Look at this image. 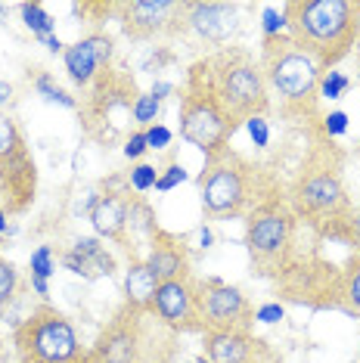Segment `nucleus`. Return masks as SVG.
<instances>
[{
	"instance_id": "nucleus-1",
	"label": "nucleus",
	"mask_w": 360,
	"mask_h": 363,
	"mask_svg": "<svg viewBox=\"0 0 360 363\" xmlns=\"http://www.w3.org/2000/svg\"><path fill=\"white\" fill-rule=\"evenodd\" d=\"M348 155L335 140L323 134L320 121L308 125V150L296 177L286 184V202L320 242H351L354 199L345 184Z\"/></svg>"
},
{
	"instance_id": "nucleus-2",
	"label": "nucleus",
	"mask_w": 360,
	"mask_h": 363,
	"mask_svg": "<svg viewBox=\"0 0 360 363\" xmlns=\"http://www.w3.org/2000/svg\"><path fill=\"white\" fill-rule=\"evenodd\" d=\"M196 189L206 220H245L255 208L283 196L286 184L270 164L227 146L206 159L196 177Z\"/></svg>"
},
{
	"instance_id": "nucleus-3",
	"label": "nucleus",
	"mask_w": 360,
	"mask_h": 363,
	"mask_svg": "<svg viewBox=\"0 0 360 363\" xmlns=\"http://www.w3.org/2000/svg\"><path fill=\"white\" fill-rule=\"evenodd\" d=\"M286 35L320 72H332L357 50L360 0H286L280 6Z\"/></svg>"
},
{
	"instance_id": "nucleus-4",
	"label": "nucleus",
	"mask_w": 360,
	"mask_h": 363,
	"mask_svg": "<svg viewBox=\"0 0 360 363\" xmlns=\"http://www.w3.org/2000/svg\"><path fill=\"white\" fill-rule=\"evenodd\" d=\"M177 357L180 335L162 323L152 308L128 301H121L87 348V363H177Z\"/></svg>"
},
{
	"instance_id": "nucleus-5",
	"label": "nucleus",
	"mask_w": 360,
	"mask_h": 363,
	"mask_svg": "<svg viewBox=\"0 0 360 363\" xmlns=\"http://www.w3.org/2000/svg\"><path fill=\"white\" fill-rule=\"evenodd\" d=\"M258 62L270 87V96H280V112L289 121L301 125H317L320 115V78L323 72L317 62L296 47L289 35L261 38Z\"/></svg>"
},
{
	"instance_id": "nucleus-6",
	"label": "nucleus",
	"mask_w": 360,
	"mask_h": 363,
	"mask_svg": "<svg viewBox=\"0 0 360 363\" xmlns=\"http://www.w3.org/2000/svg\"><path fill=\"white\" fill-rule=\"evenodd\" d=\"M143 90L137 78L121 65H106L96 81L78 96V128L90 143L100 150L125 146V140L134 134V103Z\"/></svg>"
},
{
	"instance_id": "nucleus-7",
	"label": "nucleus",
	"mask_w": 360,
	"mask_h": 363,
	"mask_svg": "<svg viewBox=\"0 0 360 363\" xmlns=\"http://www.w3.org/2000/svg\"><path fill=\"white\" fill-rule=\"evenodd\" d=\"M208 87L215 90L218 103L230 115V121L240 130L249 118H267L270 112V87L264 81L258 56L242 44H230L218 53L202 56Z\"/></svg>"
},
{
	"instance_id": "nucleus-8",
	"label": "nucleus",
	"mask_w": 360,
	"mask_h": 363,
	"mask_svg": "<svg viewBox=\"0 0 360 363\" xmlns=\"http://www.w3.org/2000/svg\"><path fill=\"white\" fill-rule=\"evenodd\" d=\"M298 218L286 202V193L270 199L245 218L242 245L249 252L252 277L274 283L286 270V264L298 255Z\"/></svg>"
},
{
	"instance_id": "nucleus-9",
	"label": "nucleus",
	"mask_w": 360,
	"mask_h": 363,
	"mask_svg": "<svg viewBox=\"0 0 360 363\" xmlns=\"http://www.w3.org/2000/svg\"><path fill=\"white\" fill-rule=\"evenodd\" d=\"M177 134H180V140L196 146L206 159L218 155L220 150H227L230 140L236 137V125L230 121V115L224 112V106L218 103L215 90L208 87L199 60L186 69V78H184V84H180Z\"/></svg>"
},
{
	"instance_id": "nucleus-10",
	"label": "nucleus",
	"mask_w": 360,
	"mask_h": 363,
	"mask_svg": "<svg viewBox=\"0 0 360 363\" xmlns=\"http://www.w3.org/2000/svg\"><path fill=\"white\" fill-rule=\"evenodd\" d=\"M19 363H87L78 329L53 304H38L13 333Z\"/></svg>"
},
{
	"instance_id": "nucleus-11",
	"label": "nucleus",
	"mask_w": 360,
	"mask_h": 363,
	"mask_svg": "<svg viewBox=\"0 0 360 363\" xmlns=\"http://www.w3.org/2000/svg\"><path fill=\"white\" fill-rule=\"evenodd\" d=\"M274 295L280 304H298L308 311H339L342 301V264L330 261L317 249H298L274 279Z\"/></svg>"
},
{
	"instance_id": "nucleus-12",
	"label": "nucleus",
	"mask_w": 360,
	"mask_h": 363,
	"mask_svg": "<svg viewBox=\"0 0 360 363\" xmlns=\"http://www.w3.org/2000/svg\"><path fill=\"white\" fill-rule=\"evenodd\" d=\"M38 193V164L13 115L0 112V211L26 214Z\"/></svg>"
},
{
	"instance_id": "nucleus-13",
	"label": "nucleus",
	"mask_w": 360,
	"mask_h": 363,
	"mask_svg": "<svg viewBox=\"0 0 360 363\" xmlns=\"http://www.w3.org/2000/svg\"><path fill=\"white\" fill-rule=\"evenodd\" d=\"M196 298L206 333H255V304L240 286L196 277Z\"/></svg>"
},
{
	"instance_id": "nucleus-14",
	"label": "nucleus",
	"mask_w": 360,
	"mask_h": 363,
	"mask_svg": "<svg viewBox=\"0 0 360 363\" xmlns=\"http://www.w3.org/2000/svg\"><path fill=\"white\" fill-rule=\"evenodd\" d=\"M242 35V4L230 0H184V35L180 40H196L208 53L236 44Z\"/></svg>"
},
{
	"instance_id": "nucleus-15",
	"label": "nucleus",
	"mask_w": 360,
	"mask_h": 363,
	"mask_svg": "<svg viewBox=\"0 0 360 363\" xmlns=\"http://www.w3.org/2000/svg\"><path fill=\"white\" fill-rule=\"evenodd\" d=\"M116 22L134 44L180 40L184 35V0H118Z\"/></svg>"
},
{
	"instance_id": "nucleus-16",
	"label": "nucleus",
	"mask_w": 360,
	"mask_h": 363,
	"mask_svg": "<svg viewBox=\"0 0 360 363\" xmlns=\"http://www.w3.org/2000/svg\"><path fill=\"white\" fill-rule=\"evenodd\" d=\"M152 313L165 326H171L177 335H202L199 317V298H196V277L193 279H177V283H159L152 298Z\"/></svg>"
},
{
	"instance_id": "nucleus-17",
	"label": "nucleus",
	"mask_w": 360,
	"mask_h": 363,
	"mask_svg": "<svg viewBox=\"0 0 360 363\" xmlns=\"http://www.w3.org/2000/svg\"><path fill=\"white\" fill-rule=\"evenodd\" d=\"M116 60V38L109 31H90L87 38L65 44L62 62H65V75L78 90H87L96 81V75L112 65Z\"/></svg>"
},
{
	"instance_id": "nucleus-18",
	"label": "nucleus",
	"mask_w": 360,
	"mask_h": 363,
	"mask_svg": "<svg viewBox=\"0 0 360 363\" xmlns=\"http://www.w3.org/2000/svg\"><path fill=\"white\" fill-rule=\"evenodd\" d=\"M146 264L159 283H177V279H193V252H190V239L171 233L162 227L155 239L146 249Z\"/></svg>"
},
{
	"instance_id": "nucleus-19",
	"label": "nucleus",
	"mask_w": 360,
	"mask_h": 363,
	"mask_svg": "<svg viewBox=\"0 0 360 363\" xmlns=\"http://www.w3.org/2000/svg\"><path fill=\"white\" fill-rule=\"evenodd\" d=\"M270 342L255 333H202V357L208 363H255Z\"/></svg>"
},
{
	"instance_id": "nucleus-20",
	"label": "nucleus",
	"mask_w": 360,
	"mask_h": 363,
	"mask_svg": "<svg viewBox=\"0 0 360 363\" xmlns=\"http://www.w3.org/2000/svg\"><path fill=\"white\" fill-rule=\"evenodd\" d=\"M128 205H130V189H121V193H109L103 189L100 196L90 205V227L94 233L103 239H109L112 245L125 249L128 239Z\"/></svg>"
},
{
	"instance_id": "nucleus-21",
	"label": "nucleus",
	"mask_w": 360,
	"mask_h": 363,
	"mask_svg": "<svg viewBox=\"0 0 360 363\" xmlns=\"http://www.w3.org/2000/svg\"><path fill=\"white\" fill-rule=\"evenodd\" d=\"M60 264L65 270H72L75 277H84V279L116 277V270H118L116 255L106 249L100 236H81V239H75V245H72L69 252L60 255Z\"/></svg>"
},
{
	"instance_id": "nucleus-22",
	"label": "nucleus",
	"mask_w": 360,
	"mask_h": 363,
	"mask_svg": "<svg viewBox=\"0 0 360 363\" xmlns=\"http://www.w3.org/2000/svg\"><path fill=\"white\" fill-rule=\"evenodd\" d=\"M155 289H159V277L150 270V264H146V261L128 264V274H125V301L128 304H137V308H152Z\"/></svg>"
},
{
	"instance_id": "nucleus-23",
	"label": "nucleus",
	"mask_w": 360,
	"mask_h": 363,
	"mask_svg": "<svg viewBox=\"0 0 360 363\" xmlns=\"http://www.w3.org/2000/svg\"><path fill=\"white\" fill-rule=\"evenodd\" d=\"M339 313L360 320V252H351L342 261V301Z\"/></svg>"
},
{
	"instance_id": "nucleus-24",
	"label": "nucleus",
	"mask_w": 360,
	"mask_h": 363,
	"mask_svg": "<svg viewBox=\"0 0 360 363\" xmlns=\"http://www.w3.org/2000/svg\"><path fill=\"white\" fill-rule=\"evenodd\" d=\"M31 87H35L38 94L44 96V100H50V103H60L62 109H72V112L78 109V100H75V96H72V94H69V90H65L62 84H56L50 72H44V69H35V75H31Z\"/></svg>"
},
{
	"instance_id": "nucleus-25",
	"label": "nucleus",
	"mask_w": 360,
	"mask_h": 363,
	"mask_svg": "<svg viewBox=\"0 0 360 363\" xmlns=\"http://www.w3.org/2000/svg\"><path fill=\"white\" fill-rule=\"evenodd\" d=\"M162 106H165V100H162V96H155L152 90H150V94L143 90V94L137 96V103H134V125H137V130H146V128L159 125Z\"/></svg>"
},
{
	"instance_id": "nucleus-26",
	"label": "nucleus",
	"mask_w": 360,
	"mask_h": 363,
	"mask_svg": "<svg viewBox=\"0 0 360 363\" xmlns=\"http://www.w3.org/2000/svg\"><path fill=\"white\" fill-rule=\"evenodd\" d=\"M22 19H26V28L35 35L38 40H47V38H53V28H56V22H53V16L44 10L40 4H22Z\"/></svg>"
},
{
	"instance_id": "nucleus-27",
	"label": "nucleus",
	"mask_w": 360,
	"mask_h": 363,
	"mask_svg": "<svg viewBox=\"0 0 360 363\" xmlns=\"http://www.w3.org/2000/svg\"><path fill=\"white\" fill-rule=\"evenodd\" d=\"M155 184H159V168L150 162H137V164H130V171H128V186H130V193H150V189H155Z\"/></svg>"
},
{
	"instance_id": "nucleus-28",
	"label": "nucleus",
	"mask_w": 360,
	"mask_h": 363,
	"mask_svg": "<svg viewBox=\"0 0 360 363\" xmlns=\"http://www.w3.org/2000/svg\"><path fill=\"white\" fill-rule=\"evenodd\" d=\"M16 292H19V270H16L13 261H6L4 255H0V313L10 308Z\"/></svg>"
},
{
	"instance_id": "nucleus-29",
	"label": "nucleus",
	"mask_w": 360,
	"mask_h": 363,
	"mask_svg": "<svg viewBox=\"0 0 360 363\" xmlns=\"http://www.w3.org/2000/svg\"><path fill=\"white\" fill-rule=\"evenodd\" d=\"M351 90V78L345 75V72L332 69V72H323L320 78V100H342Z\"/></svg>"
},
{
	"instance_id": "nucleus-30",
	"label": "nucleus",
	"mask_w": 360,
	"mask_h": 363,
	"mask_svg": "<svg viewBox=\"0 0 360 363\" xmlns=\"http://www.w3.org/2000/svg\"><path fill=\"white\" fill-rule=\"evenodd\" d=\"M28 270H31V277H38V279H50L56 274V252L50 245H38V249L31 252Z\"/></svg>"
},
{
	"instance_id": "nucleus-31",
	"label": "nucleus",
	"mask_w": 360,
	"mask_h": 363,
	"mask_svg": "<svg viewBox=\"0 0 360 363\" xmlns=\"http://www.w3.org/2000/svg\"><path fill=\"white\" fill-rule=\"evenodd\" d=\"M286 35V19L280 6H264L261 10V38H276Z\"/></svg>"
},
{
	"instance_id": "nucleus-32",
	"label": "nucleus",
	"mask_w": 360,
	"mask_h": 363,
	"mask_svg": "<svg viewBox=\"0 0 360 363\" xmlns=\"http://www.w3.org/2000/svg\"><path fill=\"white\" fill-rule=\"evenodd\" d=\"M186 177H190V174L184 171V164L171 159V162L165 164V168L159 171V184H155V189H159V193H171V189H174L177 184H184Z\"/></svg>"
},
{
	"instance_id": "nucleus-33",
	"label": "nucleus",
	"mask_w": 360,
	"mask_h": 363,
	"mask_svg": "<svg viewBox=\"0 0 360 363\" xmlns=\"http://www.w3.org/2000/svg\"><path fill=\"white\" fill-rule=\"evenodd\" d=\"M320 128H323V134L330 137V140L345 137V134H348V112H342V109L326 112L323 118H320Z\"/></svg>"
},
{
	"instance_id": "nucleus-34",
	"label": "nucleus",
	"mask_w": 360,
	"mask_h": 363,
	"mask_svg": "<svg viewBox=\"0 0 360 363\" xmlns=\"http://www.w3.org/2000/svg\"><path fill=\"white\" fill-rule=\"evenodd\" d=\"M121 152H125V159H128V162H140L143 155L150 152V143H146V130H134V134L125 140Z\"/></svg>"
},
{
	"instance_id": "nucleus-35",
	"label": "nucleus",
	"mask_w": 360,
	"mask_h": 363,
	"mask_svg": "<svg viewBox=\"0 0 360 363\" xmlns=\"http://www.w3.org/2000/svg\"><path fill=\"white\" fill-rule=\"evenodd\" d=\"M171 140H174V130L165 128L162 121L152 128H146V143H150V150H168Z\"/></svg>"
},
{
	"instance_id": "nucleus-36",
	"label": "nucleus",
	"mask_w": 360,
	"mask_h": 363,
	"mask_svg": "<svg viewBox=\"0 0 360 363\" xmlns=\"http://www.w3.org/2000/svg\"><path fill=\"white\" fill-rule=\"evenodd\" d=\"M245 130H249L252 143H255L258 150H264V146L270 143V121L267 118H249L245 121Z\"/></svg>"
},
{
	"instance_id": "nucleus-37",
	"label": "nucleus",
	"mask_w": 360,
	"mask_h": 363,
	"mask_svg": "<svg viewBox=\"0 0 360 363\" xmlns=\"http://www.w3.org/2000/svg\"><path fill=\"white\" fill-rule=\"evenodd\" d=\"M283 313H286V308H283L280 301L261 304V308H255V323H280Z\"/></svg>"
},
{
	"instance_id": "nucleus-38",
	"label": "nucleus",
	"mask_w": 360,
	"mask_h": 363,
	"mask_svg": "<svg viewBox=\"0 0 360 363\" xmlns=\"http://www.w3.org/2000/svg\"><path fill=\"white\" fill-rule=\"evenodd\" d=\"M351 252H360V205L354 208V220H351Z\"/></svg>"
},
{
	"instance_id": "nucleus-39",
	"label": "nucleus",
	"mask_w": 360,
	"mask_h": 363,
	"mask_svg": "<svg viewBox=\"0 0 360 363\" xmlns=\"http://www.w3.org/2000/svg\"><path fill=\"white\" fill-rule=\"evenodd\" d=\"M13 100V84L10 81H0V112H4V106Z\"/></svg>"
},
{
	"instance_id": "nucleus-40",
	"label": "nucleus",
	"mask_w": 360,
	"mask_h": 363,
	"mask_svg": "<svg viewBox=\"0 0 360 363\" xmlns=\"http://www.w3.org/2000/svg\"><path fill=\"white\" fill-rule=\"evenodd\" d=\"M31 289L40 295V298L47 301V295H50V286H47V279H38V277H31Z\"/></svg>"
},
{
	"instance_id": "nucleus-41",
	"label": "nucleus",
	"mask_w": 360,
	"mask_h": 363,
	"mask_svg": "<svg viewBox=\"0 0 360 363\" xmlns=\"http://www.w3.org/2000/svg\"><path fill=\"white\" fill-rule=\"evenodd\" d=\"M40 44H47V50H50V53H65V44H62V40L60 38H47V40H40Z\"/></svg>"
},
{
	"instance_id": "nucleus-42",
	"label": "nucleus",
	"mask_w": 360,
	"mask_h": 363,
	"mask_svg": "<svg viewBox=\"0 0 360 363\" xmlns=\"http://www.w3.org/2000/svg\"><path fill=\"white\" fill-rule=\"evenodd\" d=\"M255 363H283V357H280V354H276L274 348H270V351H264V354H261V357H258Z\"/></svg>"
},
{
	"instance_id": "nucleus-43",
	"label": "nucleus",
	"mask_w": 360,
	"mask_h": 363,
	"mask_svg": "<svg viewBox=\"0 0 360 363\" xmlns=\"http://www.w3.org/2000/svg\"><path fill=\"white\" fill-rule=\"evenodd\" d=\"M171 90H174V87L165 84V81H159V84H152V94H155V96H162V100H165V96L171 94Z\"/></svg>"
},
{
	"instance_id": "nucleus-44",
	"label": "nucleus",
	"mask_w": 360,
	"mask_h": 363,
	"mask_svg": "<svg viewBox=\"0 0 360 363\" xmlns=\"http://www.w3.org/2000/svg\"><path fill=\"white\" fill-rule=\"evenodd\" d=\"M357 81H360V40H357Z\"/></svg>"
},
{
	"instance_id": "nucleus-45",
	"label": "nucleus",
	"mask_w": 360,
	"mask_h": 363,
	"mask_svg": "<svg viewBox=\"0 0 360 363\" xmlns=\"http://www.w3.org/2000/svg\"><path fill=\"white\" fill-rule=\"evenodd\" d=\"M196 363H208V360H206V357H202V354H199V360H196Z\"/></svg>"
},
{
	"instance_id": "nucleus-46",
	"label": "nucleus",
	"mask_w": 360,
	"mask_h": 363,
	"mask_svg": "<svg viewBox=\"0 0 360 363\" xmlns=\"http://www.w3.org/2000/svg\"><path fill=\"white\" fill-rule=\"evenodd\" d=\"M357 348H360V345H357Z\"/></svg>"
},
{
	"instance_id": "nucleus-47",
	"label": "nucleus",
	"mask_w": 360,
	"mask_h": 363,
	"mask_svg": "<svg viewBox=\"0 0 360 363\" xmlns=\"http://www.w3.org/2000/svg\"><path fill=\"white\" fill-rule=\"evenodd\" d=\"M357 363H360V360H357Z\"/></svg>"
}]
</instances>
